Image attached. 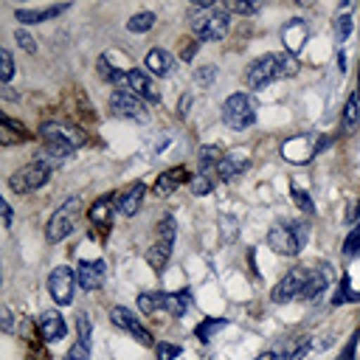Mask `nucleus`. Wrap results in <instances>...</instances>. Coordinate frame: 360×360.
<instances>
[{
	"mask_svg": "<svg viewBox=\"0 0 360 360\" xmlns=\"http://www.w3.org/2000/svg\"><path fill=\"white\" fill-rule=\"evenodd\" d=\"M188 25L197 42H219L231 31V11L222 3H197L188 8Z\"/></svg>",
	"mask_w": 360,
	"mask_h": 360,
	"instance_id": "f257e3e1",
	"label": "nucleus"
},
{
	"mask_svg": "<svg viewBox=\"0 0 360 360\" xmlns=\"http://www.w3.org/2000/svg\"><path fill=\"white\" fill-rule=\"evenodd\" d=\"M295 73H298V59L292 53H264L256 62H250V68L245 73V82H248L250 90H259L270 82L290 79Z\"/></svg>",
	"mask_w": 360,
	"mask_h": 360,
	"instance_id": "f03ea898",
	"label": "nucleus"
},
{
	"mask_svg": "<svg viewBox=\"0 0 360 360\" xmlns=\"http://www.w3.org/2000/svg\"><path fill=\"white\" fill-rule=\"evenodd\" d=\"M307 236H309L307 222H281L267 231V245L281 256H295L307 245Z\"/></svg>",
	"mask_w": 360,
	"mask_h": 360,
	"instance_id": "7ed1b4c3",
	"label": "nucleus"
},
{
	"mask_svg": "<svg viewBox=\"0 0 360 360\" xmlns=\"http://www.w3.org/2000/svg\"><path fill=\"white\" fill-rule=\"evenodd\" d=\"M329 146H332V135H295L281 143V155H284V160L301 166V163H309L312 158H318Z\"/></svg>",
	"mask_w": 360,
	"mask_h": 360,
	"instance_id": "20e7f679",
	"label": "nucleus"
},
{
	"mask_svg": "<svg viewBox=\"0 0 360 360\" xmlns=\"http://www.w3.org/2000/svg\"><path fill=\"white\" fill-rule=\"evenodd\" d=\"M76 219H79V197H70V200H65V202L51 214V219H48V225H45V239H48L51 245L68 239V236L73 233V228H76Z\"/></svg>",
	"mask_w": 360,
	"mask_h": 360,
	"instance_id": "39448f33",
	"label": "nucleus"
},
{
	"mask_svg": "<svg viewBox=\"0 0 360 360\" xmlns=\"http://www.w3.org/2000/svg\"><path fill=\"white\" fill-rule=\"evenodd\" d=\"M222 121L231 129H248L256 124V104L248 93H233L222 104Z\"/></svg>",
	"mask_w": 360,
	"mask_h": 360,
	"instance_id": "423d86ee",
	"label": "nucleus"
},
{
	"mask_svg": "<svg viewBox=\"0 0 360 360\" xmlns=\"http://www.w3.org/2000/svg\"><path fill=\"white\" fill-rule=\"evenodd\" d=\"M174 236H177L174 217L166 214V217L160 219V225H158V239H155L152 248L146 250V262H149L152 270L160 273V270L166 267V262H169V256H172V248H174Z\"/></svg>",
	"mask_w": 360,
	"mask_h": 360,
	"instance_id": "0eeeda50",
	"label": "nucleus"
},
{
	"mask_svg": "<svg viewBox=\"0 0 360 360\" xmlns=\"http://www.w3.org/2000/svg\"><path fill=\"white\" fill-rule=\"evenodd\" d=\"M48 177H51V166L42 163V160H34V163L17 169V172L8 177V188H11L14 194H31V191L42 188V186L48 183Z\"/></svg>",
	"mask_w": 360,
	"mask_h": 360,
	"instance_id": "6e6552de",
	"label": "nucleus"
},
{
	"mask_svg": "<svg viewBox=\"0 0 360 360\" xmlns=\"http://www.w3.org/2000/svg\"><path fill=\"white\" fill-rule=\"evenodd\" d=\"M309 270L312 267H292L281 276V281L270 290V301L273 304H287L292 298H301L304 295V287L309 281Z\"/></svg>",
	"mask_w": 360,
	"mask_h": 360,
	"instance_id": "1a4fd4ad",
	"label": "nucleus"
},
{
	"mask_svg": "<svg viewBox=\"0 0 360 360\" xmlns=\"http://www.w3.org/2000/svg\"><path fill=\"white\" fill-rule=\"evenodd\" d=\"M76 284H79V281H76V270H73V267H68V264L53 267L51 276H48V292H51L53 304H59V307L73 304V290H76Z\"/></svg>",
	"mask_w": 360,
	"mask_h": 360,
	"instance_id": "9d476101",
	"label": "nucleus"
},
{
	"mask_svg": "<svg viewBox=\"0 0 360 360\" xmlns=\"http://www.w3.org/2000/svg\"><path fill=\"white\" fill-rule=\"evenodd\" d=\"M110 110L118 118H129V121H141V124L149 121L146 104L135 93H129V90H112L110 93Z\"/></svg>",
	"mask_w": 360,
	"mask_h": 360,
	"instance_id": "9b49d317",
	"label": "nucleus"
},
{
	"mask_svg": "<svg viewBox=\"0 0 360 360\" xmlns=\"http://www.w3.org/2000/svg\"><path fill=\"white\" fill-rule=\"evenodd\" d=\"M39 135L45 141H51V143H65L70 149H79L87 141L84 129H79L76 124H68V121H45L39 127Z\"/></svg>",
	"mask_w": 360,
	"mask_h": 360,
	"instance_id": "f8f14e48",
	"label": "nucleus"
},
{
	"mask_svg": "<svg viewBox=\"0 0 360 360\" xmlns=\"http://www.w3.org/2000/svg\"><path fill=\"white\" fill-rule=\"evenodd\" d=\"M315 349V340H309L307 335H295V338H284L270 349V360H301Z\"/></svg>",
	"mask_w": 360,
	"mask_h": 360,
	"instance_id": "ddd939ff",
	"label": "nucleus"
},
{
	"mask_svg": "<svg viewBox=\"0 0 360 360\" xmlns=\"http://www.w3.org/2000/svg\"><path fill=\"white\" fill-rule=\"evenodd\" d=\"M110 321L115 323V326H121V329H127L141 346H155V340H152V335H149V329L127 309V307H112L110 309Z\"/></svg>",
	"mask_w": 360,
	"mask_h": 360,
	"instance_id": "4468645a",
	"label": "nucleus"
},
{
	"mask_svg": "<svg viewBox=\"0 0 360 360\" xmlns=\"http://www.w3.org/2000/svg\"><path fill=\"white\" fill-rule=\"evenodd\" d=\"M124 90H129V93H135L141 101H152V104H160V90L155 87V82L141 70V68H132V70H127V84H124Z\"/></svg>",
	"mask_w": 360,
	"mask_h": 360,
	"instance_id": "2eb2a0df",
	"label": "nucleus"
},
{
	"mask_svg": "<svg viewBox=\"0 0 360 360\" xmlns=\"http://www.w3.org/2000/svg\"><path fill=\"white\" fill-rule=\"evenodd\" d=\"M104 276H107V270H104V262H101V259L79 262V267H76V281H79V287L87 290V292L98 290V287L104 284Z\"/></svg>",
	"mask_w": 360,
	"mask_h": 360,
	"instance_id": "dca6fc26",
	"label": "nucleus"
},
{
	"mask_svg": "<svg viewBox=\"0 0 360 360\" xmlns=\"http://www.w3.org/2000/svg\"><path fill=\"white\" fill-rule=\"evenodd\" d=\"M68 8H70V3H56V6H45V8H17L14 17L22 25H37V22H48L59 14H65Z\"/></svg>",
	"mask_w": 360,
	"mask_h": 360,
	"instance_id": "f3484780",
	"label": "nucleus"
},
{
	"mask_svg": "<svg viewBox=\"0 0 360 360\" xmlns=\"http://www.w3.org/2000/svg\"><path fill=\"white\" fill-rule=\"evenodd\" d=\"M307 37H309V25L301 20V17H295V20H290L284 28H281V42H284V48H287V53H298L301 48H304V42H307Z\"/></svg>",
	"mask_w": 360,
	"mask_h": 360,
	"instance_id": "a211bd4d",
	"label": "nucleus"
},
{
	"mask_svg": "<svg viewBox=\"0 0 360 360\" xmlns=\"http://www.w3.org/2000/svg\"><path fill=\"white\" fill-rule=\"evenodd\" d=\"M183 183H191L186 166H172V169H166V172L158 174V180H155V194H158V197H169V194L177 191Z\"/></svg>",
	"mask_w": 360,
	"mask_h": 360,
	"instance_id": "6ab92c4d",
	"label": "nucleus"
},
{
	"mask_svg": "<svg viewBox=\"0 0 360 360\" xmlns=\"http://www.w3.org/2000/svg\"><path fill=\"white\" fill-rule=\"evenodd\" d=\"M143 194H146V186H143V183H132L127 191L118 194V200H115V211H118L121 217H135V214L141 211Z\"/></svg>",
	"mask_w": 360,
	"mask_h": 360,
	"instance_id": "aec40b11",
	"label": "nucleus"
},
{
	"mask_svg": "<svg viewBox=\"0 0 360 360\" xmlns=\"http://www.w3.org/2000/svg\"><path fill=\"white\" fill-rule=\"evenodd\" d=\"M39 332L48 343H56L68 335V326H65V321L56 309H45V312H39Z\"/></svg>",
	"mask_w": 360,
	"mask_h": 360,
	"instance_id": "412c9836",
	"label": "nucleus"
},
{
	"mask_svg": "<svg viewBox=\"0 0 360 360\" xmlns=\"http://www.w3.org/2000/svg\"><path fill=\"white\" fill-rule=\"evenodd\" d=\"M245 169H248L245 152H228V155H222V160H219V166H217V177H219V180H233V177L242 174Z\"/></svg>",
	"mask_w": 360,
	"mask_h": 360,
	"instance_id": "4be33fe9",
	"label": "nucleus"
},
{
	"mask_svg": "<svg viewBox=\"0 0 360 360\" xmlns=\"http://www.w3.org/2000/svg\"><path fill=\"white\" fill-rule=\"evenodd\" d=\"M191 307V292L188 290H177V292H163V301H160V312H169L174 318H183Z\"/></svg>",
	"mask_w": 360,
	"mask_h": 360,
	"instance_id": "5701e85b",
	"label": "nucleus"
},
{
	"mask_svg": "<svg viewBox=\"0 0 360 360\" xmlns=\"http://www.w3.org/2000/svg\"><path fill=\"white\" fill-rule=\"evenodd\" d=\"M143 65H146V70H149L152 76H169L172 68H174V59H172L169 51H163V48H152V51L146 53Z\"/></svg>",
	"mask_w": 360,
	"mask_h": 360,
	"instance_id": "b1692460",
	"label": "nucleus"
},
{
	"mask_svg": "<svg viewBox=\"0 0 360 360\" xmlns=\"http://www.w3.org/2000/svg\"><path fill=\"white\" fill-rule=\"evenodd\" d=\"M31 135H28V129L20 124V121H14V118H8V115H3L0 118V143L3 146H11V143H17V141H28Z\"/></svg>",
	"mask_w": 360,
	"mask_h": 360,
	"instance_id": "393cba45",
	"label": "nucleus"
},
{
	"mask_svg": "<svg viewBox=\"0 0 360 360\" xmlns=\"http://www.w3.org/2000/svg\"><path fill=\"white\" fill-rule=\"evenodd\" d=\"M326 284H329V273H326V267H312V270H309V281H307L301 298H304V301H318V298L323 295Z\"/></svg>",
	"mask_w": 360,
	"mask_h": 360,
	"instance_id": "a878e982",
	"label": "nucleus"
},
{
	"mask_svg": "<svg viewBox=\"0 0 360 360\" xmlns=\"http://www.w3.org/2000/svg\"><path fill=\"white\" fill-rule=\"evenodd\" d=\"M357 124H360V96H357V93H352V96L346 98V104H343L340 129H343L346 135H352V132L357 129Z\"/></svg>",
	"mask_w": 360,
	"mask_h": 360,
	"instance_id": "bb28decb",
	"label": "nucleus"
},
{
	"mask_svg": "<svg viewBox=\"0 0 360 360\" xmlns=\"http://www.w3.org/2000/svg\"><path fill=\"white\" fill-rule=\"evenodd\" d=\"M115 200H118V194L96 200V202L90 205V222H96V225H110V222H112V208H115Z\"/></svg>",
	"mask_w": 360,
	"mask_h": 360,
	"instance_id": "cd10ccee",
	"label": "nucleus"
},
{
	"mask_svg": "<svg viewBox=\"0 0 360 360\" xmlns=\"http://www.w3.org/2000/svg\"><path fill=\"white\" fill-rule=\"evenodd\" d=\"M96 70H98V76H101L107 84H115L118 90H124V84H127V70H121V68L110 65V62H107V56H98Z\"/></svg>",
	"mask_w": 360,
	"mask_h": 360,
	"instance_id": "c85d7f7f",
	"label": "nucleus"
},
{
	"mask_svg": "<svg viewBox=\"0 0 360 360\" xmlns=\"http://www.w3.org/2000/svg\"><path fill=\"white\" fill-rule=\"evenodd\" d=\"M222 149L219 146H202L197 152V163H200V174H208V172H217L219 160H222Z\"/></svg>",
	"mask_w": 360,
	"mask_h": 360,
	"instance_id": "c756f323",
	"label": "nucleus"
},
{
	"mask_svg": "<svg viewBox=\"0 0 360 360\" xmlns=\"http://www.w3.org/2000/svg\"><path fill=\"white\" fill-rule=\"evenodd\" d=\"M155 22H158V17H155L152 11H138V14H132V17L127 20V31H132V34H146V31H152Z\"/></svg>",
	"mask_w": 360,
	"mask_h": 360,
	"instance_id": "7c9ffc66",
	"label": "nucleus"
},
{
	"mask_svg": "<svg viewBox=\"0 0 360 360\" xmlns=\"http://www.w3.org/2000/svg\"><path fill=\"white\" fill-rule=\"evenodd\" d=\"M228 326V321L225 318H202V323L194 329V335H197V340H202V343H208L219 329H225Z\"/></svg>",
	"mask_w": 360,
	"mask_h": 360,
	"instance_id": "2f4dec72",
	"label": "nucleus"
},
{
	"mask_svg": "<svg viewBox=\"0 0 360 360\" xmlns=\"http://www.w3.org/2000/svg\"><path fill=\"white\" fill-rule=\"evenodd\" d=\"M354 301H360V292L352 290L349 276H340V284H338V292L332 295V304L340 307V304H354Z\"/></svg>",
	"mask_w": 360,
	"mask_h": 360,
	"instance_id": "473e14b6",
	"label": "nucleus"
},
{
	"mask_svg": "<svg viewBox=\"0 0 360 360\" xmlns=\"http://www.w3.org/2000/svg\"><path fill=\"white\" fill-rule=\"evenodd\" d=\"M160 301H163V292H155V290L141 292V295H138V309L146 312V315H152V312L160 309Z\"/></svg>",
	"mask_w": 360,
	"mask_h": 360,
	"instance_id": "72a5a7b5",
	"label": "nucleus"
},
{
	"mask_svg": "<svg viewBox=\"0 0 360 360\" xmlns=\"http://www.w3.org/2000/svg\"><path fill=\"white\" fill-rule=\"evenodd\" d=\"M219 233H222V242H233L236 239L239 228H236V219L231 214H222L219 217Z\"/></svg>",
	"mask_w": 360,
	"mask_h": 360,
	"instance_id": "f704fd0d",
	"label": "nucleus"
},
{
	"mask_svg": "<svg viewBox=\"0 0 360 360\" xmlns=\"http://www.w3.org/2000/svg\"><path fill=\"white\" fill-rule=\"evenodd\" d=\"M349 34H352V17L349 14L335 17V39H338V45H343Z\"/></svg>",
	"mask_w": 360,
	"mask_h": 360,
	"instance_id": "c9c22d12",
	"label": "nucleus"
},
{
	"mask_svg": "<svg viewBox=\"0 0 360 360\" xmlns=\"http://www.w3.org/2000/svg\"><path fill=\"white\" fill-rule=\"evenodd\" d=\"M11 76H14V59H11V53L3 48V51H0V82L8 84Z\"/></svg>",
	"mask_w": 360,
	"mask_h": 360,
	"instance_id": "e433bc0d",
	"label": "nucleus"
},
{
	"mask_svg": "<svg viewBox=\"0 0 360 360\" xmlns=\"http://www.w3.org/2000/svg\"><path fill=\"white\" fill-rule=\"evenodd\" d=\"M214 76H217V65H202V68H197V70H194V82H197L202 90H205V87H211Z\"/></svg>",
	"mask_w": 360,
	"mask_h": 360,
	"instance_id": "4c0bfd02",
	"label": "nucleus"
},
{
	"mask_svg": "<svg viewBox=\"0 0 360 360\" xmlns=\"http://www.w3.org/2000/svg\"><path fill=\"white\" fill-rule=\"evenodd\" d=\"M188 188H191V194H197V197H202V194H208V191L214 188V180H211L208 174H197V177H191V183H188Z\"/></svg>",
	"mask_w": 360,
	"mask_h": 360,
	"instance_id": "58836bf2",
	"label": "nucleus"
},
{
	"mask_svg": "<svg viewBox=\"0 0 360 360\" xmlns=\"http://www.w3.org/2000/svg\"><path fill=\"white\" fill-rule=\"evenodd\" d=\"M343 253H346V256L360 253V225H354V228L349 231V236L343 239Z\"/></svg>",
	"mask_w": 360,
	"mask_h": 360,
	"instance_id": "ea45409f",
	"label": "nucleus"
},
{
	"mask_svg": "<svg viewBox=\"0 0 360 360\" xmlns=\"http://www.w3.org/2000/svg\"><path fill=\"white\" fill-rule=\"evenodd\" d=\"M228 11H233V14H256L262 6L259 3H245V0H231V3H222Z\"/></svg>",
	"mask_w": 360,
	"mask_h": 360,
	"instance_id": "a19ab883",
	"label": "nucleus"
},
{
	"mask_svg": "<svg viewBox=\"0 0 360 360\" xmlns=\"http://www.w3.org/2000/svg\"><path fill=\"white\" fill-rule=\"evenodd\" d=\"M14 39H17V45L22 48V51H28V53H37V39L25 31V28H17L14 31Z\"/></svg>",
	"mask_w": 360,
	"mask_h": 360,
	"instance_id": "79ce46f5",
	"label": "nucleus"
},
{
	"mask_svg": "<svg viewBox=\"0 0 360 360\" xmlns=\"http://www.w3.org/2000/svg\"><path fill=\"white\" fill-rule=\"evenodd\" d=\"M290 194H292V200L301 205V211H307V214H312V211H315V205H312V200H309V194H307L304 188H298V186H290Z\"/></svg>",
	"mask_w": 360,
	"mask_h": 360,
	"instance_id": "37998d69",
	"label": "nucleus"
},
{
	"mask_svg": "<svg viewBox=\"0 0 360 360\" xmlns=\"http://www.w3.org/2000/svg\"><path fill=\"white\" fill-rule=\"evenodd\" d=\"M76 340H82L84 346H90V335H93V326H90V321H87V315H79L76 318Z\"/></svg>",
	"mask_w": 360,
	"mask_h": 360,
	"instance_id": "c03bdc74",
	"label": "nucleus"
},
{
	"mask_svg": "<svg viewBox=\"0 0 360 360\" xmlns=\"http://www.w3.org/2000/svg\"><path fill=\"white\" fill-rule=\"evenodd\" d=\"M357 338H360V332L354 329V332L349 335V340H346V346L340 349V354H338V360H354V354H357Z\"/></svg>",
	"mask_w": 360,
	"mask_h": 360,
	"instance_id": "a18cd8bd",
	"label": "nucleus"
},
{
	"mask_svg": "<svg viewBox=\"0 0 360 360\" xmlns=\"http://www.w3.org/2000/svg\"><path fill=\"white\" fill-rule=\"evenodd\" d=\"M174 357H180V346L158 340V360H174Z\"/></svg>",
	"mask_w": 360,
	"mask_h": 360,
	"instance_id": "49530a36",
	"label": "nucleus"
},
{
	"mask_svg": "<svg viewBox=\"0 0 360 360\" xmlns=\"http://www.w3.org/2000/svg\"><path fill=\"white\" fill-rule=\"evenodd\" d=\"M65 360H90V346H84L82 340H76V343L68 349Z\"/></svg>",
	"mask_w": 360,
	"mask_h": 360,
	"instance_id": "de8ad7c7",
	"label": "nucleus"
},
{
	"mask_svg": "<svg viewBox=\"0 0 360 360\" xmlns=\"http://www.w3.org/2000/svg\"><path fill=\"white\" fill-rule=\"evenodd\" d=\"M0 211H3V228H11V205L6 202V200H0Z\"/></svg>",
	"mask_w": 360,
	"mask_h": 360,
	"instance_id": "09e8293b",
	"label": "nucleus"
},
{
	"mask_svg": "<svg viewBox=\"0 0 360 360\" xmlns=\"http://www.w3.org/2000/svg\"><path fill=\"white\" fill-rule=\"evenodd\" d=\"M0 321H3V329H6V332H11V309H8V307H3Z\"/></svg>",
	"mask_w": 360,
	"mask_h": 360,
	"instance_id": "8fccbe9b",
	"label": "nucleus"
},
{
	"mask_svg": "<svg viewBox=\"0 0 360 360\" xmlns=\"http://www.w3.org/2000/svg\"><path fill=\"white\" fill-rule=\"evenodd\" d=\"M357 214H360V200H354V202H352V211H349V217H346V219H349V222H354V219H357Z\"/></svg>",
	"mask_w": 360,
	"mask_h": 360,
	"instance_id": "3c124183",
	"label": "nucleus"
}]
</instances>
